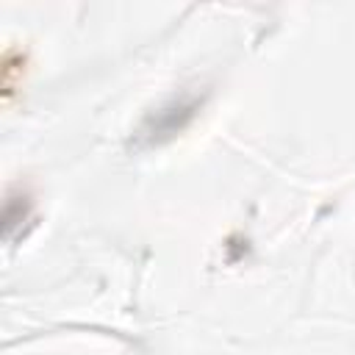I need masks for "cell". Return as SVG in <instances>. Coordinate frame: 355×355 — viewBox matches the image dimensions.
<instances>
[{"instance_id": "1", "label": "cell", "mask_w": 355, "mask_h": 355, "mask_svg": "<svg viewBox=\"0 0 355 355\" xmlns=\"http://www.w3.org/2000/svg\"><path fill=\"white\" fill-rule=\"evenodd\" d=\"M0 64H3V67H0L3 100L8 103V100L14 97V92H17V86L22 83V72H25V67H22V53L14 50V47H8V50L3 53V61H0Z\"/></svg>"}, {"instance_id": "2", "label": "cell", "mask_w": 355, "mask_h": 355, "mask_svg": "<svg viewBox=\"0 0 355 355\" xmlns=\"http://www.w3.org/2000/svg\"><path fill=\"white\" fill-rule=\"evenodd\" d=\"M31 216V202H28V197H14V194H8V200H6V208H3V239L6 241H11L14 239V227L19 225V222H25Z\"/></svg>"}]
</instances>
